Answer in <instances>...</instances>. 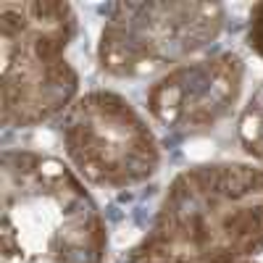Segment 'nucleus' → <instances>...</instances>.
Returning <instances> with one entry per match:
<instances>
[{
  "label": "nucleus",
  "mask_w": 263,
  "mask_h": 263,
  "mask_svg": "<svg viewBox=\"0 0 263 263\" xmlns=\"http://www.w3.org/2000/svg\"><path fill=\"white\" fill-rule=\"evenodd\" d=\"M227 27V8L190 0H126L103 11L98 69L111 79H158L205 55Z\"/></svg>",
  "instance_id": "nucleus-4"
},
{
  "label": "nucleus",
  "mask_w": 263,
  "mask_h": 263,
  "mask_svg": "<svg viewBox=\"0 0 263 263\" xmlns=\"http://www.w3.org/2000/svg\"><path fill=\"white\" fill-rule=\"evenodd\" d=\"M58 140L77 177L108 192L150 182L163 161L147 119L114 90L82 92L58 119Z\"/></svg>",
  "instance_id": "nucleus-5"
},
{
  "label": "nucleus",
  "mask_w": 263,
  "mask_h": 263,
  "mask_svg": "<svg viewBox=\"0 0 263 263\" xmlns=\"http://www.w3.org/2000/svg\"><path fill=\"white\" fill-rule=\"evenodd\" d=\"M245 42H248V48L263 61V3H255V6H250V11H248Z\"/></svg>",
  "instance_id": "nucleus-8"
},
{
  "label": "nucleus",
  "mask_w": 263,
  "mask_h": 263,
  "mask_svg": "<svg viewBox=\"0 0 263 263\" xmlns=\"http://www.w3.org/2000/svg\"><path fill=\"white\" fill-rule=\"evenodd\" d=\"M79 18L74 6L53 0L0 3V121L34 129L61 119L82 95L69 61Z\"/></svg>",
  "instance_id": "nucleus-3"
},
{
  "label": "nucleus",
  "mask_w": 263,
  "mask_h": 263,
  "mask_svg": "<svg viewBox=\"0 0 263 263\" xmlns=\"http://www.w3.org/2000/svg\"><path fill=\"white\" fill-rule=\"evenodd\" d=\"M108 227L77 171L48 153L0 158V263H105Z\"/></svg>",
  "instance_id": "nucleus-1"
},
{
  "label": "nucleus",
  "mask_w": 263,
  "mask_h": 263,
  "mask_svg": "<svg viewBox=\"0 0 263 263\" xmlns=\"http://www.w3.org/2000/svg\"><path fill=\"white\" fill-rule=\"evenodd\" d=\"M140 250L177 263H242L263 253V168L197 163L168 182Z\"/></svg>",
  "instance_id": "nucleus-2"
},
{
  "label": "nucleus",
  "mask_w": 263,
  "mask_h": 263,
  "mask_svg": "<svg viewBox=\"0 0 263 263\" xmlns=\"http://www.w3.org/2000/svg\"><path fill=\"white\" fill-rule=\"evenodd\" d=\"M116 263H177V260H166V258H158V255H150V253L140 250L137 245H132L126 253L119 255ZM242 263H258V260H242Z\"/></svg>",
  "instance_id": "nucleus-9"
},
{
  "label": "nucleus",
  "mask_w": 263,
  "mask_h": 263,
  "mask_svg": "<svg viewBox=\"0 0 263 263\" xmlns=\"http://www.w3.org/2000/svg\"><path fill=\"white\" fill-rule=\"evenodd\" d=\"M237 140L245 156L263 168V82L253 90L237 116Z\"/></svg>",
  "instance_id": "nucleus-7"
},
{
  "label": "nucleus",
  "mask_w": 263,
  "mask_h": 263,
  "mask_svg": "<svg viewBox=\"0 0 263 263\" xmlns=\"http://www.w3.org/2000/svg\"><path fill=\"white\" fill-rule=\"evenodd\" d=\"M245 90V61L234 50L205 53L153 79L145 90L150 121L174 137H200L224 124Z\"/></svg>",
  "instance_id": "nucleus-6"
}]
</instances>
